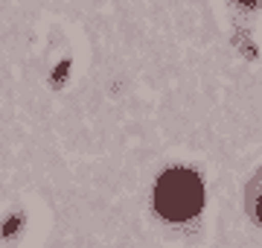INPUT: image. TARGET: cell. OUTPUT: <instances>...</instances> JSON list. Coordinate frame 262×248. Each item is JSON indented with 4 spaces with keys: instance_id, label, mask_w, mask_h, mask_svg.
Segmentation results:
<instances>
[{
    "instance_id": "obj_3",
    "label": "cell",
    "mask_w": 262,
    "mask_h": 248,
    "mask_svg": "<svg viewBox=\"0 0 262 248\" xmlns=\"http://www.w3.org/2000/svg\"><path fill=\"white\" fill-rule=\"evenodd\" d=\"M67 70H70V61H61V65L53 70V88H58V85L67 79Z\"/></svg>"
},
{
    "instance_id": "obj_1",
    "label": "cell",
    "mask_w": 262,
    "mask_h": 248,
    "mask_svg": "<svg viewBox=\"0 0 262 248\" xmlns=\"http://www.w3.org/2000/svg\"><path fill=\"white\" fill-rule=\"evenodd\" d=\"M204 204V184L192 170L172 167L155 184V208L169 222L192 219Z\"/></svg>"
},
{
    "instance_id": "obj_2",
    "label": "cell",
    "mask_w": 262,
    "mask_h": 248,
    "mask_svg": "<svg viewBox=\"0 0 262 248\" xmlns=\"http://www.w3.org/2000/svg\"><path fill=\"white\" fill-rule=\"evenodd\" d=\"M20 225H24V216H20V213H15V216H9V219L3 222V228H0V234H3V237L9 239V237H15V234L20 231Z\"/></svg>"
},
{
    "instance_id": "obj_4",
    "label": "cell",
    "mask_w": 262,
    "mask_h": 248,
    "mask_svg": "<svg viewBox=\"0 0 262 248\" xmlns=\"http://www.w3.org/2000/svg\"><path fill=\"white\" fill-rule=\"evenodd\" d=\"M256 216H259V222H262V196L256 199Z\"/></svg>"
},
{
    "instance_id": "obj_5",
    "label": "cell",
    "mask_w": 262,
    "mask_h": 248,
    "mask_svg": "<svg viewBox=\"0 0 262 248\" xmlns=\"http://www.w3.org/2000/svg\"><path fill=\"white\" fill-rule=\"evenodd\" d=\"M242 3H253V0H242Z\"/></svg>"
}]
</instances>
